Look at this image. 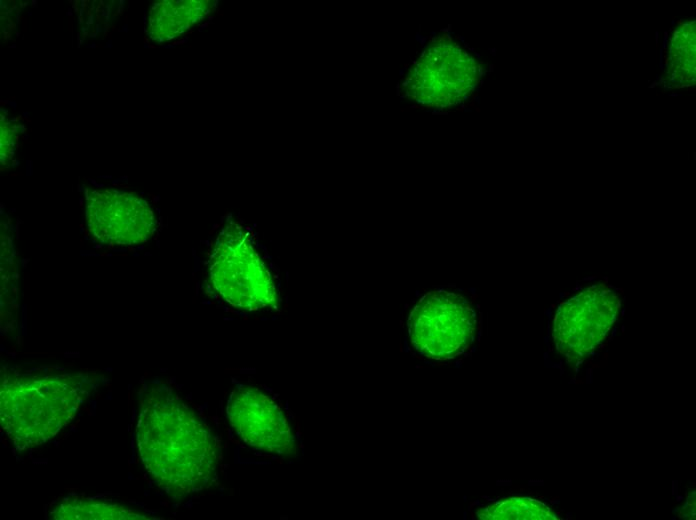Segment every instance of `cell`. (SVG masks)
<instances>
[{"label":"cell","instance_id":"cell-8","mask_svg":"<svg viewBox=\"0 0 696 520\" xmlns=\"http://www.w3.org/2000/svg\"><path fill=\"white\" fill-rule=\"evenodd\" d=\"M214 6L209 0L157 2L149 10L147 35L159 43L172 41L206 19Z\"/></svg>","mask_w":696,"mask_h":520},{"label":"cell","instance_id":"cell-6","mask_svg":"<svg viewBox=\"0 0 696 520\" xmlns=\"http://www.w3.org/2000/svg\"><path fill=\"white\" fill-rule=\"evenodd\" d=\"M226 413L233 430L247 445L279 455L293 452L295 439L284 411L260 388H235Z\"/></svg>","mask_w":696,"mask_h":520},{"label":"cell","instance_id":"cell-3","mask_svg":"<svg viewBox=\"0 0 696 520\" xmlns=\"http://www.w3.org/2000/svg\"><path fill=\"white\" fill-rule=\"evenodd\" d=\"M209 270L216 291L235 308L257 311L276 303L269 267L250 231L237 222H230L220 232Z\"/></svg>","mask_w":696,"mask_h":520},{"label":"cell","instance_id":"cell-5","mask_svg":"<svg viewBox=\"0 0 696 520\" xmlns=\"http://www.w3.org/2000/svg\"><path fill=\"white\" fill-rule=\"evenodd\" d=\"M619 307L618 293L603 285L582 289L563 302L553 328L558 351L572 361L589 357L606 338Z\"/></svg>","mask_w":696,"mask_h":520},{"label":"cell","instance_id":"cell-10","mask_svg":"<svg viewBox=\"0 0 696 520\" xmlns=\"http://www.w3.org/2000/svg\"><path fill=\"white\" fill-rule=\"evenodd\" d=\"M477 515L486 520H547L555 519L544 503L530 498H510L480 509Z\"/></svg>","mask_w":696,"mask_h":520},{"label":"cell","instance_id":"cell-7","mask_svg":"<svg viewBox=\"0 0 696 520\" xmlns=\"http://www.w3.org/2000/svg\"><path fill=\"white\" fill-rule=\"evenodd\" d=\"M86 220L99 241L117 245L145 242L155 228L147 201L122 190H91L86 195Z\"/></svg>","mask_w":696,"mask_h":520},{"label":"cell","instance_id":"cell-1","mask_svg":"<svg viewBox=\"0 0 696 520\" xmlns=\"http://www.w3.org/2000/svg\"><path fill=\"white\" fill-rule=\"evenodd\" d=\"M136 443L150 477L176 499L217 479L219 447L206 423L170 387L147 388L140 400Z\"/></svg>","mask_w":696,"mask_h":520},{"label":"cell","instance_id":"cell-2","mask_svg":"<svg viewBox=\"0 0 696 520\" xmlns=\"http://www.w3.org/2000/svg\"><path fill=\"white\" fill-rule=\"evenodd\" d=\"M92 389L82 374L6 373L0 386L1 427L18 449L41 445L70 423Z\"/></svg>","mask_w":696,"mask_h":520},{"label":"cell","instance_id":"cell-4","mask_svg":"<svg viewBox=\"0 0 696 520\" xmlns=\"http://www.w3.org/2000/svg\"><path fill=\"white\" fill-rule=\"evenodd\" d=\"M478 316L464 295L436 290L423 295L407 322L415 351L427 358L448 360L467 350L477 332Z\"/></svg>","mask_w":696,"mask_h":520},{"label":"cell","instance_id":"cell-9","mask_svg":"<svg viewBox=\"0 0 696 520\" xmlns=\"http://www.w3.org/2000/svg\"><path fill=\"white\" fill-rule=\"evenodd\" d=\"M49 518L57 520H142L150 518L141 510L101 498L67 496L50 508Z\"/></svg>","mask_w":696,"mask_h":520}]
</instances>
